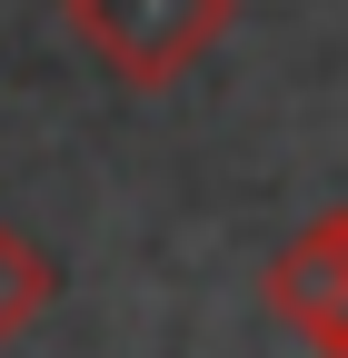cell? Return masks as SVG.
Here are the masks:
<instances>
[{"label":"cell","mask_w":348,"mask_h":358,"mask_svg":"<svg viewBox=\"0 0 348 358\" xmlns=\"http://www.w3.org/2000/svg\"><path fill=\"white\" fill-rule=\"evenodd\" d=\"M60 20L119 90L159 100L239 30V0H60Z\"/></svg>","instance_id":"1"},{"label":"cell","mask_w":348,"mask_h":358,"mask_svg":"<svg viewBox=\"0 0 348 358\" xmlns=\"http://www.w3.org/2000/svg\"><path fill=\"white\" fill-rule=\"evenodd\" d=\"M269 308H279L319 358H348V199L319 209L309 229L269 259Z\"/></svg>","instance_id":"2"},{"label":"cell","mask_w":348,"mask_h":358,"mask_svg":"<svg viewBox=\"0 0 348 358\" xmlns=\"http://www.w3.org/2000/svg\"><path fill=\"white\" fill-rule=\"evenodd\" d=\"M50 299H60V259L40 249L20 219H0V338H20Z\"/></svg>","instance_id":"3"}]
</instances>
